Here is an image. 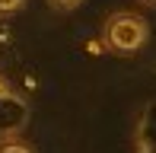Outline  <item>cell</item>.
Listing matches in <instances>:
<instances>
[{"mask_svg": "<svg viewBox=\"0 0 156 153\" xmlns=\"http://www.w3.org/2000/svg\"><path fill=\"white\" fill-rule=\"evenodd\" d=\"M26 6V0H0V16H13Z\"/></svg>", "mask_w": 156, "mask_h": 153, "instance_id": "cell-5", "label": "cell"}, {"mask_svg": "<svg viewBox=\"0 0 156 153\" xmlns=\"http://www.w3.org/2000/svg\"><path fill=\"white\" fill-rule=\"evenodd\" d=\"M48 3H51L54 10H61V13H70V10H76V6H83L86 0H48Z\"/></svg>", "mask_w": 156, "mask_h": 153, "instance_id": "cell-6", "label": "cell"}, {"mask_svg": "<svg viewBox=\"0 0 156 153\" xmlns=\"http://www.w3.org/2000/svg\"><path fill=\"white\" fill-rule=\"evenodd\" d=\"M10 93V83H6V76H0V96H6Z\"/></svg>", "mask_w": 156, "mask_h": 153, "instance_id": "cell-7", "label": "cell"}, {"mask_svg": "<svg viewBox=\"0 0 156 153\" xmlns=\"http://www.w3.org/2000/svg\"><path fill=\"white\" fill-rule=\"evenodd\" d=\"M150 38V26L137 13H112L102 26V45L115 54H134L147 45Z\"/></svg>", "mask_w": 156, "mask_h": 153, "instance_id": "cell-1", "label": "cell"}, {"mask_svg": "<svg viewBox=\"0 0 156 153\" xmlns=\"http://www.w3.org/2000/svg\"><path fill=\"white\" fill-rule=\"evenodd\" d=\"M0 153H32V147L23 144V141H3L0 144Z\"/></svg>", "mask_w": 156, "mask_h": 153, "instance_id": "cell-4", "label": "cell"}, {"mask_svg": "<svg viewBox=\"0 0 156 153\" xmlns=\"http://www.w3.org/2000/svg\"><path fill=\"white\" fill-rule=\"evenodd\" d=\"M29 124V102L16 93L0 96V137H13Z\"/></svg>", "mask_w": 156, "mask_h": 153, "instance_id": "cell-2", "label": "cell"}, {"mask_svg": "<svg viewBox=\"0 0 156 153\" xmlns=\"http://www.w3.org/2000/svg\"><path fill=\"white\" fill-rule=\"evenodd\" d=\"M134 141H137V153H156V102L144 105V112L137 118Z\"/></svg>", "mask_w": 156, "mask_h": 153, "instance_id": "cell-3", "label": "cell"}, {"mask_svg": "<svg viewBox=\"0 0 156 153\" xmlns=\"http://www.w3.org/2000/svg\"><path fill=\"white\" fill-rule=\"evenodd\" d=\"M144 3H150V6H156V0H144Z\"/></svg>", "mask_w": 156, "mask_h": 153, "instance_id": "cell-8", "label": "cell"}]
</instances>
